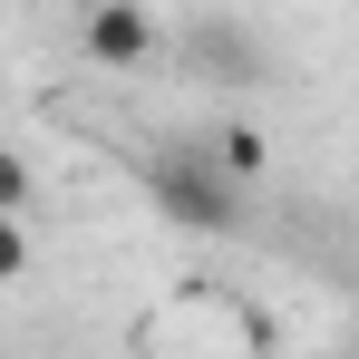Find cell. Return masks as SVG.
<instances>
[{
  "label": "cell",
  "instance_id": "cell-1",
  "mask_svg": "<svg viewBox=\"0 0 359 359\" xmlns=\"http://www.w3.org/2000/svg\"><path fill=\"white\" fill-rule=\"evenodd\" d=\"M136 184H146V204H156L175 233H204V243L243 233V175L214 156V146H165V156H136Z\"/></svg>",
  "mask_w": 359,
  "mask_h": 359
},
{
  "label": "cell",
  "instance_id": "cell-2",
  "mask_svg": "<svg viewBox=\"0 0 359 359\" xmlns=\"http://www.w3.org/2000/svg\"><path fill=\"white\" fill-rule=\"evenodd\" d=\"M165 49H175V39H165V20H156L146 0H88V10H78V59L107 68V78H146Z\"/></svg>",
  "mask_w": 359,
  "mask_h": 359
},
{
  "label": "cell",
  "instance_id": "cell-3",
  "mask_svg": "<svg viewBox=\"0 0 359 359\" xmlns=\"http://www.w3.org/2000/svg\"><path fill=\"white\" fill-rule=\"evenodd\" d=\"M194 68L252 88V78H262V49H252V29H233V20H204V29H194Z\"/></svg>",
  "mask_w": 359,
  "mask_h": 359
},
{
  "label": "cell",
  "instance_id": "cell-4",
  "mask_svg": "<svg viewBox=\"0 0 359 359\" xmlns=\"http://www.w3.org/2000/svg\"><path fill=\"white\" fill-rule=\"evenodd\" d=\"M204 146H214V156H224V165H233L243 184L262 175V165H272V146H262V126H214V136H204Z\"/></svg>",
  "mask_w": 359,
  "mask_h": 359
},
{
  "label": "cell",
  "instance_id": "cell-5",
  "mask_svg": "<svg viewBox=\"0 0 359 359\" xmlns=\"http://www.w3.org/2000/svg\"><path fill=\"white\" fill-rule=\"evenodd\" d=\"M0 214H29V156H0Z\"/></svg>",
  "mask_w": 359,
  "mask_h": 359
}]
</instances>
